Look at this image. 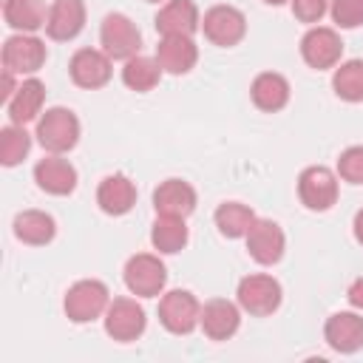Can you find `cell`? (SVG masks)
<instances>
[{
	"label": "cell",
	"instance_id": "cell-1",
	"mask_svg": "<svg viewBox=\"0 0 363 363\" xmlns=\"http://www.w3.org/2000/svg\"><path fill=\"white\" fill-rule=\"evenodd\" d=\"M34 136L48 153H68L79 142V119L71 108H62V105L48 108L37 119V133Z\"/></svg>",
	"mask_w": 363,
	"mask_h": 363
},
{
	"label": "cell",
	"instance_id": "cell-2",
	"mask_svg": "<svg viewBox=\"0 0 363 363\" xmlns=\"http://www.w3.org/2000/svg\"><path fill=\"white\" fill-rule=\"evenodd\" d=\"M108 303H111L108 286L102 281H96V278H82V281L68 286L62 309H65L71 323H91L99 315H105Z\"/></svg>",
	"mask_w": 363,
	"mask_h": 363
},
{
	"label": "cell",
	"instance_id": "cell-3",
	"mask_svg": "<svg viewBox=\"0 0 363 363\" xmlns=\"http://www.w3.org/2000/svg\"><path fill=\"white\" fill-rule=\"evenodd\" d=\"M122 278H125V286L130 289V295H136V298H156V295L164 292L167 269L159 261V255L136 252V255H130L125 261Z\"/></svg>",
	"mask_w": 363,
	"mask_h": 363
},
{
	"label": "cell",
	"instance_id": "cell-4",
	"mask_svg": "<svg viewBox=\"0 0 363 363\" xmlns=\"http://www.w3.org/2000/svg\"><path fill=\"white\" fill-rule=\"evenodd\" d=\"M235 301H238V306L244 312H250L255 318H264V315H272L281 306L284 289H281V284L272 275L252 272V275H247V278L238 281Z\"/></svg>",
	"mask_w": 363,
	"mask_h": 363
},
{
	"label": "cell",
	"instance_id": "cell-5",
	"mask_svg": "<svg viewBox=\"0 0 363 363\" xmlns=\"http://www.w3.org/2000/svg\"><path fill=\"white\" fill-rule=\"evenodd\" d=\"M201 31L204 37L218 45V48H233L244 40L247 34V17L241 9L230 6V3H218V6H210L201 17Z\"/></svg>",
	"mask_w": 363,
	"mask_h": 363
},
{
	"label": "cell",
	"instance_id": "cell-6",
	"mask_svg": "<svg viewBox=\"0 0 363 363\" xmlns=\"http://www.w3.org/2000/svg\"><path fill=\"white\" fill-rule=\"evenodd\" d=\"M99 43H102V51L111 57V60H130L139 54L142 48V34L136 28V23L128 17V14H105L102 26H99Z\"/></svg>",
	"mask_w": 363,
	"mask_h": 363
},
{
	"label": "cell",
	"instance_id": "cell-7",
	"mask_svg": "<svg viewBox=\"0 0 363 363\" xmlns=\"http://www.w3.org/2000/svg\"><path fill=\"white\" fill-rule=\"evenodd\" d=\"M201 303L187 289H170L159 298V320L173 335H190L199 326Z\"/></svg>",
	"mask_w": 363,
	"mask_h": 363
},
{
	"label": "cell",
	"instance_id": "cell-8",
	"mask_svg": "<svg viewBox=\"0 0 363 363\" xmlns=\"http://www.w3.org/2000/svg\"><path fill=\"white\" fill-rule=\"evenodd\" d=\"M298 199L306 210L326 213L337 201V176L323 164H309L298 176Z\"/></svg>",
	"mask_w": 363,
	"mask_h": 363
},
{
	"label": "cell",
	"instance_id": "cell-9",
	"mask_svg": "<svg viewBox=\"0 0 363 363\" xmlns=\"http://www.w3.org/2000/svg\"><path fill=\"white\" fill-rule=\"evenodd\" d=\"M301 57L309 68L315 71H326L335 68L343 57V40L335 28L326 26H312L303 37H301Z\"/></svg>",
	"mask_w": 363,
	"mask_h": 363
},
{
	"label": "cell",
	"instance_id": "cell-10",
	"mask_svg": "<svg viewBox=\"0 0 363 363\" xmlns=\"http://www.w3.org/2000/svg\"><path fill=\"white\" fill-rule=\"evenodd\" d=\"M247 241V252L252 261H258L261 267H272L284 258L286 250V235L281 230V224H275L272 218H255L252 227L244 235Z\"/></svg>",
	"mask_w": 363,
	"mask_h": 363
},
{
	"label": "cell",
	"instance_id": "cell-11",
	"mask_svg": "<svg viewBox=\"0 0 363 363\" xmlns=\"http://www.w3.org/2000/svg\"><path fill=\"white\" fill-rule=\"evenodd\" d=\"M48 51H45V43L34 34H11L6 43H3V68L11 71V74H37L45 62Z\"/></svg>",
	"mask_w": 363,
	"mask_h": 363
},
{
	"label": "cell",
	"instance_id": "cell-12",
	"mask_svg": "<svg viewBox=\"0 0 363 363\" xmlns=\"http://www.w3.org/2000/svg\"><path fill=\"white\" fill-rule=\"evenodd\" d=\"M147 326V318H145V309L133 301V298H113L105 309V332L119 340V343H128V340H136Z\"/></svg>",
	"mask_w": 363,
	"mask_h": 363
},
{
	"label": "cell",
	"instance_id": "cell-13",
	"mask_svg": "<svg viewBox=\"0 0 363 363\" xmlns=\"http://www.w3.org/2000/svg\"><path fill=\"white\" fill-rule=\"evenodd\" d=\"M68 74L74 79V85L96 91L102 85H108L113 68H111V57L102 48H79L74 51L71 62H68Z\"/></svg>",
	"mask_w": 363,
	"mask_h": 363
},
{
	"label": "cell",
	"instance_id": "cell-14",
	"mask_svg": "<svg viewBox=\"0 0 363 363\" xmlns=\"http://www.w3.org/2000/svg\"><path fill=\"white\" fill-rule=\"evenodd\" d=\"M153 26L162 37H193L201 28V14L193 0H167Z\"/></svg>",
	"mask_w": 363,
	"mask_h": 363
},
{
	"label": "cell",
	"instance_id": "cell-15",
	"mask_svg": "<svg viewBox=\"0 0 363 363\" xmlns=\"http://www.w3.org/2000/svg\"><path fill=\"white\" fill-rule=\"evenodd\" d=\"M34 182L51 196H68L77 187V167L62 153H48L34 164Z\"/></svg>",
	"mask_w": 363,
	"mask_h": 363
},
{
	"label": "cell",
	"instance_id": "cell-16",
	"mask_svg": "<svg viewBox=\"0 0 363 363\" xmlns=\"http://www.w3.org/2000/svg\"><path fill=\"white\" fill-rule=\"evenodd\" d=\"M199 326L210 340H227L241 326V306L227 298H213L201 306Z\"/></svg>",
	"mask_w": 363,
	"mask_h": 363
},
{
	"label": "cell",
	"instance_id": "cell-17",
	"mask_svg": "<svg viewBox=\"0 0 363 363\" xmlns=\"http://www.w3.org/2000/svg\"><path fill=\"white\" fill-rule=\"evenodd\" d=\"M326 343L340 354H354L363 349V318L357 312H335L323 323Z\"/></svg>",
	"mask_w": 363,
	"mask_h": 363
},
{
	"label": "cell",
	"instance_id": "cell-18",
	"mask_svg": "<svg viewBox=\"0 0 363 363\" xmlns=\"http://www.w3.org/2000/svg\"><path fill=\"white\" fill-rule=\"evenodd\" d=\"M153 207H156V216L187 218L196 210V190L184 179H164L153 190Z\"/></svg>",
	"mask_w": 363,
	"mask_h": 363
},
{
	"label": "cell",
	"instance_id": "cell-19",
	"mask_svg": "<svg viewBox=\"0 0 363 363\" xmlns=\"http://www.w3.org/2000/svg\"><path fill=\"white\" fill-rule=\"evenodd\" d=\"M96 204L108 216H125L136 204V184L125 173H111L96 187Z\"/></svg>",
	"mask_w": 363,
	"mask_h": 363
},
{
	"label": "cell",
	"instance_id": "cell-20",
	"mask_svg": "<svg viewBox=\"0 0 363 363\" xmlns=\"http://www.w3.org/2000/svg\"><path fill=\"white\" fill-rule=\"evenodd\" d=\"M85 28V3L82 0H54L48 9L45 31L51 40H74Z\"/></svg>",
	"mask_w": 363,
	"mask_h": 363
},
{
	"label": "cell",
	"instance_id": "cell-21",
	"mask_svg": "<svg viewBox=\"0 0 363 363\" xmlns=\"http://www.w3.org/2000/svg\"><path fill=\"white\" fill-rule=\"evenodd\" d=\"M199 60V48L193 43V37H162L156 45V62L162 65L164 74L182 77L187 71H193Z\"/></svg>",
	"mask_w": 363,
	"mask_h": 363
},
{
	"label": "cell",
	"instance_id": "cell-22",
	"mask_svg": "<svg viewBox=\"0 0 363 363\" xmlns=\"http://www.w3.org/2000/svg\"><path fill=\"white\" fill-rule=\"evenodd\" d=\"M289 94H292V88H289L286 77L278 74V71H261L252 79V85H250L252 105L261 108V111H267V113H275V111L286 108Z\"/></svg>",
	"mask_w": 363,
	"mask_h": 363
},
{
	"label": "cell",
	"instance_id": "cell-23",
	"mask_svg": "<svg viewBox=\"0 0 363 363\" xmlns=\"http://www.w3.org/2000/svg\"><path fill=\"white\" fill-rule=\"evenodd\" d=\"M43 105H45V85L37 77H28L20 82L14 96L6 102V111L14 125H26L43 113Z\"/></svg>",
	"mask_w": 363,
	"mask_h": 363
},
{
	"label": "cell",
	"instance_id": "cell-24",
	"mask_svg": "<svg viewBox=\"0 0 363 363\" xmlns=\"http://www.w3.org/2000/svg\"><path fill=\"white\" fill-rule=\"evenodd\" d=\"M3 20L20 34H34L48 23L45 0H3Z\"/></svg>",
	"mask_w": 363,
	"mask_h": 363
},
{
	"label": "cell",
	"instance_id": "cell-25",
	"mask_svg": "<svg viewBox=\"0 0 363 363\" xmlns=\"http://www.w3.org/2000/svg\"><path fill=\"white\" fill-rule=\"evenodd\" d=\"M14 235L23 241V244H31V247H43L48 244L54 235H57V221L43 213V210H23L14 216Z\"/></svg>",
	"mask_w": 363,
	"mask_h": 363
},
{
	"label": "cell",
	"instance_id": "cell-26",
	"mask_svg": "<svg viewBox=\"0 0 363 363\" xmlns=\"http://www.w3.org/2000/svg\"><path fill=\"white\" fill-rule=\"evenodd\" d=\"M190 233H187V224L184 218L179 216H156L153 227H150V244L156 252L162 255H173L179 250H184Z\"/></svg>",
	"mask_w": 363,
	"mask_h": 363
},
{
	"label": "cell",
	"instance_id": "cell-27",
	"mask_svg": "<svg viewBox=\"0 0 363 363\" xmlns=\"http://www.w3.org/2000/svg\"><path fill=\"white\" fill-rule=\"evenodd\" d=\"M162 74H164V71H162V65L156 62V57H145V54H136V57L125 60V65H122V82H125L130 91H136V94L153 91V88L159 85Z\"/></svg>",
	"mask_w": 363,
	"mask_h": 363
},
{
	"label": "cell",
	"instance_id": "cell-28",
	"mask_svg": "<svg viewBox=\"0 0 363 363\" xmlns=\"http://www.w3.org/2000/svg\"><path fill=\"white\" fill-rule=\"evenodd\" d=\"M255 218L258 216L252 213V207H247L241 201H224L213 213V221H216L218 233L227 235V238H244Z\"/></svg>",
	"mask_w": 363,
	"mask_h": 363
},
{
	"label": "cell",
	"instance_id": "cell-29",
	"mask_svg": "<svg viewBox=\"0 0 363 363\" xmlns=\"http://www.w3.org/2000/svg\"><path fill=\"white\" fill-rule=\"evenodd\" d=\"M332 88L343 102H363V60H346L335 65Z\"/></svg>",
	"mask_w": 363,
	"mask_h": 363
},
{
	"label": "cell",
	"instance_id": "cell-30",
	"mask_svg": "<svg viewBox=\"0 0 363 363\" xmlns=\"http://www.w3.org/2000/svg\"><path fill=\"white\" fill-rule=\"evenodd\" d=\"M31 150V136L26 130V125H6L0 130V162L6 167H14L20 164Z\"/></svg>",
	"mask_w": 363,
	"mask_h": 363
},
{
	"label": "cell",
	"instance_id": "cell-31",
	"mask_svg": "<svg viewBox=\"0 0 363 363\" xmlns=\"http://www.w3.org/2000/svg\"><path fill=\"white\" fill-rule=\"evenodd\" d=\"M337 176L349 184H363V145H352L337 156Z\"/></svg>",
	"mask_w": 363,
	"mask_h": 363
},
{
	"label": "cell",
	"instance_id": "cell-32",
	"mask_svg": "<svg viewBox=\"0 0 363 363\" xmlns=\"http://www.w3.org/2000/svg\"><path fill=\"white\" fill-rule=\"evenodd\" d=\"M329 14L340 28L363 26V0H329Z\"/></svg>",
	"mask_w": 363,
	"mask_h": 363
},
{
	"label": "cell",
	"instance_id": "cell-33",
	"mask_svg": "<svg viewBox=\"0 0 363 363\" xmlns=\"http://www.w3.org/2000/svg\"><path fill=\"white\" fill-rule=\"evenodd\" d=\"M289 6L301 23H320V17L329 11V0H289Z\"/></svg>",
	"mask_w": 363,
	"mask_h": 363
},
{
	"label": "cell",
	"instance_id": "cell-34",
	"mask_svg": "<svg viewBox=\"0 0 363 363\" xmlns=\"http://www.w3.org/2000/svg\"><path fill=\"white\" fill-rule=\"evenodd\" d=\"M346 301H349L354 309L363 312V278H354V281L349 284V289H346Z\"/></svg>",
	"mask_w": 363,
	"mask_h": 363
},
{
	"label": "cell",
	"instance_id": "cell-35",
	"mask_svg": "<svg viewBox=\"0 0 363 363\" xmlns=\"http://www.w3.org/2000/svg\"><path fill=\"white\" fill-rule=\"evenodd\" d=\"M14 77H17V74H11V71L3 68V102H9V99L14 96V91L20 88V85L14 82Z\"/></svg>",
	"mask_w": 363,
	"mask_h": 363
},
{
	"label": "cell",
	"instance_id": "cell-36",
	"mask_svg": "<svg viewBox=\"0 0 363 363\" xmlns=\"http://www.w3.org/2000/svg\"><path fill=\"white\" fill-rule=\"evenodd\" d=\"M352 233H354V241L363 247V210L354 213V221H352Z\"/></svg>",
	"mask_w": 363,
	"mask_h": 363
},
{
	"label": "cell",
	"instance_id": "cell-37",
	"mask_svg": "<svg viewBox=\"0 0 363 363\" xmlns=\"http://www.w3.org/2000/svg\"><path fill=\"white\" fill-rule=\"evenodd\" d=\"M267 6H284V3H289V0H264Z\"/></svg>",
	"mask_w": 363,
	"mask_h": 363
},
{
	"label": "cell",
	"instance_id": "cell-38",
	"mask_svg": "<svg viewBox=\"0 0 363 363\" xmlns=\"http://www.w3.org/2000/svg\"><path fill=\"white\" fill-rule=\"evenodd\" d=\"M147 3H159V0H147Z\"/></svg>",
	"mask_w": 363,
	"mask_h": 363
}]
</instances>
